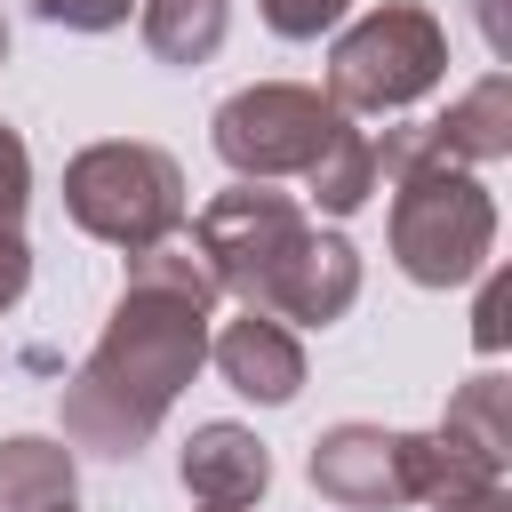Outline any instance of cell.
Here are the masks:
<instances>
[{"mask_svg":"<svg viewBox=\"0 0 512 512\" xmlns=\"http://www.w3.org/2000/svg\"><path fill=\"white\" fill-rule=\"evenodd\" d=\"M136 24H144V48L160 64H208L232 32V0H136Z\"/></svg>","mask_w":512,"mask_h":512,"instance_id":"cell-12","label":"cell"},{"mask_svg":"<svg viewBox=\"0 0 512 512\" xmlns=\"http://www.w3.org/2000/svg\"><path fill=\"white\" fill-rule=\"evenodd\" d=\"M432 128V152L440 160H456V168H488V160H504L512 152V72H488V80H472L440 120H424Z\"/></svg>","mask_w":512,"mask_h":512,"instance_id":"cell-10","label":"cell"},{"mask_svg":"<svg viewBox=\"0 0 512 512\" xmlns=\"http://www.w3.org/2000/svg\"><path fill=\"white\" fill-rule=\"evenodd\" d=\"M0 64H8V16H0Z\"/></svg>","mask_w":512,"mask_h":512,"instance_id":"cell-19","label":"cell"},{"mask_svg":"<svg viewBox=\"0 0 512 512\" xmlns=\"http://www.w3.org/2000/svg\"><path fill=\"white\" fill-rule=\"evenodd\" d=\"M64 216L136 256L168 232H184V168L160 152V144H136V136H112V144H88L64 160Z\"/></svg>","mask_w":512,"mask_h":512,"instance_id":"cell-5","label":"cell"},{"mask_svg":"<svg viewBox=\"0 0 512 512\" xmlns=\"http://www.w3.org/2000/svg\"><path fill=\"white\" fill-rule=\"evenodd\" d=\"M472 344L480 352H504V280L480 288V320H472Z\"/></svg>","mask_w":512,"mask_h":512,"instance_id":"cell-16","label":"cell"},{"mask_svg":"<svg viewBox=\"0 0 512 512\" xmlns=\"http://www.w3.org/2000/svg\"><path fill=\"white\" fill-rule=\"evenodd\" d=\"M192 240H200L224 296H240L248 312H272L288 328H328L360 296V248L344 232H320L304 216V200L248 184V176L200 208Z\"/></svg>","mask_w":512,"mask_h":512,"instance_id":"cell-2","label":"cell"},{"mask_svg":"<svg viewBox=\"0 0 512 512\" xmlns=\"http://www.w3.org/2000/svg\"><path fill=\"white\" fill-rule=\"evenodd\" d=\"M392 264L416 288H464L488 272L496 256V200L472 168L456 160H424L392 176Z\"/></svg>","mask_w":512,"mask_h":512,"instance_id":"cell-4","label":"cell"},{"mask_svg":"<svg viewBox=\"0 0 512 512\" xmlns=\"http://www.w3.org/2000/svg\"><path fill=\"white\" fill-rule=\"evenodd\" d=\"M440 80H448V24L432 8H416V0L368 8L328 48V96L344 112H408Z\"/></svg>","mask_w":512,"mask_h":512,"instance_id":"cell-6","label":"cell"},{"mask_svg":"<svg viewBox=\"0 0 512 512\" xmlns=\"http://www.w3.org/2000/svg\"><path fill=\"white\" fill-rule=\"evenodd\" d=\"M312 488L344 512H392V504H416L408 488V432H384V424H328L312 440Z\"/></svg>","mask_w":512,"mask_h":512,"instance_id":"cell-7","label":"cell"},{"mask_svg":"<svg viewBox=\"0 0 512 512\" xmlns=\"http://www.w3.org/2000/svg\"><path fill=\"white\" fill-rule=\"evenodd\" d=\"M432 512H512V496H504V480H496V488H472V496H440Z\"/></svg>","mask_w":512,"mask_h":512,"instance_id":"cell-17","label":"cell"},{"mask_svg":"<svg viewBox=\"0 0 512 512\" xmlns=\"http://www.w3.org/2000/svg\"><path fill=\"white\" fill-rule=\"evenodd\" d=\"M480 16H488V48L504 56V48H512V32H504V0H480Z\"/></svg>","mask_w":512,"mask_h":512,"instance_id":"cell-18","label":"cell"},{"mask_svg":"<svg viewBox=\"0 0 512 512\" xmlns=\"http://www.w3.org/2000/svg\"><path fill=\"white\" fill-rule=\"evenodd\" d=\"M208 360L224 368V384H232L240 400L288 408V400L304 392V344H296V328L272 320V312H240V320H224V328L208 336Z\"/></svg>","mask_w":512,"mask_h":512,"instance_id":"cell-8","label":"cell"},{"mask_svg":"<svg viewBox=\"0 0 512 512\" xmlns=\"http://www.w3.org/2000/svg\"><path fill=\"white\" fill-rule=\"evenodd\" d=\"M48 24H64V32H112V24H128V8L136 0H32Z\"/></svg>","mask_w":512,"mask_h":512,"instance_id":"cell-15","label":"cell"},{"mask_svg":"<svg viewBox=\"0 0 512 512\" xmlns=\"http://www.w3.org/2000/svg\"><path fill=\"white\" fill-rule=\"evenodd\" d=\"M208 144L248 184L304 176V200L328 208V216H352L376 192V152H368L376 136H360L352 112L328 88H304V80H256V88L224 96L216 120H208Z\"/></svg>","mask_w":512,"mask_h":512,"instance_id":"cell-3","label":"cell"},{"mask_svg":"<svg viewBox=\"0 0 512 512\" xmlns=\"http://www.w3.org/2000/svg\"><path fill=\"white\" fill-rule=\"evenodd\" d=\"M256 8H264V24L280 40H320V32H336V16L352 0H256Z\"/></svg>","mask_w":512,"mask_h":512,"instance_id":"cell-14","label":"cell"},{"mask_svg":"<svg viewBox=\"0 0 512 512\" xmlns=\"http://www.w3.org/2000/svg\"><path fill=\"white\" fill-rule=\"evenodd\" d=\"M80 504V464L64 440L8 432L0 440V512H72Z\"/></svg>","mask_w":512,"mask_h":512,"instance_id":"cell-11","label":"cell"},{"mask_svg":"<svg viewBox=\"0 0 512 512\" xmlns=\"http://www.w3.org/2000/svg\"><path fill=\"white\" fill-rule=\"evenodd\" d=\"M176 472H184V496H192V504L240 512V504H264V488H272V448H264L248 424H224V416H216V424H192Z\"/></svg>","mask_w":512,"mask_h":512,"instance_id":"cell-9","label":"cell"},{"mask_svg":"<svg viewBox=\"0 0 512 512\" xmlns=\"http://www.w3.org/2000/svg\"><path fill=\"white\" fill-rule=\"evenodd\" d=\"M216 296L224 288H216L200 240L168 232V240L136 248L128 256V288H120L96 352L64 384V440L88 448V456L128 464L160 432V416L176 408V392L200 376Z\"/></svg>","mask_w":512,"mask_h":512,"instance_id":"cell-1","label":"cell"},{"mask_svg":"<svg viewBox=\"0 0 512 512\" xmlns=\"http://www.w3.org/2000/svg\"><path fill=\"white\" fill-rule=\"evenodd\" d=\"M24 208H32V152L0 120V248H24Z\"/></svg>","mask_w":512,"mask_h":512,"instance_id":"cell-13","label":"cell"},{"mask_svg":"<svg viewBox=\"0 0 512 512\" xmlns=\"http://www.w3.org/2000/svg\"><path fill=\"white\" fill-rule=\"evenodd\" d=\"M200 512H224V504H200ZM240 512H248V504H240Z\"/></svg>","mask_w":512,"mask_h":512,"instance_id":"cell-20","label":"cell"}]
</instances>
